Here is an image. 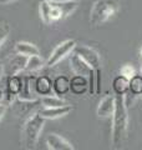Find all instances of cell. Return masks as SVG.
Masks as SVG:
<instances>
[{
	"label": "cell",
	"instance_id": "obj_1",
	"mask_svg": "<svg viewBox=\"0 0 142 150\" xmlns=\"http://www.w3.org/2000/svg\"><path fill=\"white\" fill-rule=\"evenodd\" d=\"M111 142L113 148H120L127 139L129 130V111L125 95H115V110L112 114Z\"/></svg>",
	"mask_w": 142,
	"mask_h": 150
},
{
	"label": "cell",
	"instance_id": "obj_2",
	"mask_svg": "<svg viewBox=\"0 0 142 150\" xmlns=\"http://www.w3.org/2000/svg\"><path fill=\"white\" fill-rule=\"evenodd\" d=\"M77 8V1H47L40 0L39 14L47 25L65 20Z\"/></svg>",
	"mask_w": 142,
	"mask_h": 150
},
{
	"label": "cell",
	"instance_id": "obj_3",
	"mask_svg": "<svg viewBox=\"0 0 142 150\" xmlns=\"http://www.w3.org/2000/svg\"><path fill=\"white\" fill-rule=\"evenodd\" d=\"M44 124H45V119L39 112H35V114H32L31 116L27 118L21 130V145L24 149L30 150L36 146L41 130L44 128Z\"/></svg>",
	"mask_w": 142,
	"mask_h": 150
},
{
	"label": "cell",
	"instance_id": "obj_4",
	"mask_svg": "<svg viewBox=\"0 0 142 150\" xmlns=\"http://www.w3.org/2000/svg\"><path fill=\"white\" fill-rule=\"evenodd\" d=\"M120 10L118 0H96L90 11V23L93 26L102 25L112 19Z\"/></svg>",
	"mask_w": 142,
	"mask_h": 150
},
{
	"label": "cell",
	"instance_id": "obj_5",
	"mask_svg": "<svg viewBox=\"0 0 142 150\" xmlns=\"http://www.w3.org/2000/svg\"><path fill=\"white\" fill-rule=\"evenodd\" d=\"M10 104L13 105V111L15 112V115L18 116H31L32 114L39 111L41 108V101L40 99H35V100H24V99H19L15 98Z\"/></svg>",
	"mask_w": 142,
	"mask_h": 150
},
{
	"label": "cell",
	"instance_id": "obj_6",
	"mask_svg": "<svg viewBox=\"0 0 142 150\" xmlns=\"http://www.w3.org/2000/svg\"><path fill=\"white\" fill-rule=\"evenodd\" d=\"M76 45H77V43H76V40L75 39H67V40L63 41V43H60L54 49L53 53H51L49 60L46 62V65L47 67H50V68L58 65L61 60L65 59L66 56L72 53Z\"/></svg>",
	"mask_w": 142,
	"mask_h": 150
},
{
	"label": "cell",
	"instance_id": "obj_7",
	"mask_svg": "<svg viewBox=\"0 0 142 150\" xmlns=\"http://www.w3.org/2000/svg\"><path fill=\"white\" fill-rule=\"evenodd\" d=\"M72 53L82 58L92 69L101 68V56L93 48H90L86 45H76Z\"/></svg>",
	"mask_w": 142,
	"mask_h": 150
},
{
	"label": "cell",
	"instance_id": "obj_8",
	"mask_svg": "<svg viewBox=\"0 0 142 150\" xmlns=\"http://www.w3.org/2000/svg\"><path fill=\"white\" fill-rule=\"evenodd\" d=\"M27 62V56L21 55V54H16L14 55L13 58L6 63V65L4 67V70H5V75L10 76V75H16L20 74L22 70H25V65Z\"/></svg>",
	"mask_w": 142,
	"mask_h": 150
},
{
	"label": "cell",
	"instance_id": "obj_9",
	"mask_svg": "<svg viewBox=\"0 0 142 150\" xmlns=\"http://www.w3.org/2000/svg\"><path fill=\"white\" fill-rule=\"evenodd\" d=\"M71 110H72V108L67 104V105L56 106V108H42L41 106L37 112L45 120H54V119H59V118H63V116L67 115Z\"/></svg>",
	"mask_w": 142,
	"mask_h": 150
},
{
	"label": "cell",
	"instance_id": "obj_10",
	"mask_svg": "<svg viewBox=\"0 0 142 150\" xmlns=\"http://www.w3.org/2000/svg\"><path fill=\"white\" fill-rule=\"evenodd\" d=\"M115 110V95H106L103 96L101 101L98 103L96 114L98 118H111Z\"/></svg>",
	"mask_w": 142,
	"mask_h": 150
},
{
	"label": "cell",
	"instance_id": "obj_11",
	"mask_svg": "<svg viewBox=\"0 0 142 150\" xmlns=\"http://www.w3.org/2000/svg\"><path fill=\"white\" fill-rule=\"evenodd\" d=\"M70 67L71 70L76 75H84V76H89V74L92 71V68L85 62L82 58H80L77 54L72 53L70 58Z\"/></svg>",
	"mask_w": 142,
	"mask_h": 150
},
{
	"label": "cell",
	"instance_id": "obj_12",
	"mask_svg": "<svg viewBox=\"0 0 142 150\" xmlns=\"http://www.w3.org/2000/svg\"><path fill=\"white\" fill-rule=\"evenodd\" d=\"M46 145L50 150H74L72 144L58 134H50L46 138Z\"/></svg>",
	"mask_w": 142,
	"mask_h": 150
},
{
	"label": "cell",
	"instance_id": "obj_13",
	"mask_svg": "<svg viewBox=\"0 0 142 150\" xmlns=\"http://www.w3.org/2000/svg\"><path fill=\"white\" fill-rule=\"evenodd\" d=\"M35 93L37 96H46L50 95L53 91V81L49 76L46 75H40V76H35L34 80Z\"/></svg>",
	"mask_w": 142,
	"mask_h": 150
},
{
	"label": "cell",
	"instance_id": "obj_14",
	"mask_svg": "<svg viewBox=\"0 0 142 150\" xmlns=\"http://www.w3.org/2000/svg\"><path fill=\"white\" fill-rule=\"evenodd\" d=\"M70 90L75 95H82L89 90V81L87 76L84 75H76L70 79Z\"/></svg>",
	"mask_w": 142,
	"mask_h": 150
},
{
	"label": "cell",
	"instance_id": "obj_15",
	"mask_svg": "<svg viewBox=\"0 0 142 150\" xmlns=\"http://www.w3.org/2000/svg\"><path fill=\"white\" fill-rule=\"evenodd\" d=\"M53 91L55 95L63 96L70 91V79L65 75H59L53 80Z\"/></svg>",
	"mask_w": 142,
	"mask_h": 150
},
{
	"label": "cell",
	"instance_id": "obj_16",
	"mask_svg": "<svg viewBox=\"0 0 142 150\" xmlns=\"http://www.w3.org/2000/svg\"><path fill=\"white\" fill-rule=\"evenodd\" d=\"M21 86H22V76H20L19 74L8 76V88H9V94H10L11 101L15 98H18L19 93L21 90Z\"/></svg>",
	"mask_w": 142,
	"mask_h": 150
},
{
	"label": "cell",
	"instance_id": "obj_17",
	"mask_svg": "<svg viewBox=\"0 0 142 150\" xmlns=\"http://www.w3.org/2000/svg\"><path fill=\"white\" fill-rule=\"evenodd\" d=\"M129 85H130V79L121 74L117 75L112 80V89L116 95H126L129 93Z\"/></svg>",
	"mask_w": 142,
	"mask_h": 150
},
{
	"label": "cell",
	"instance_id": "obj_18",
	"mask_svg": "<svg viewBox=\"0 0 142 150\" xmlns=\"http://www.w3.org/2000/svg\"><path fill=\"white\" fill-rule=\"evenodd\" d=\"M15 50L16 53L25 55V56H32V55H40V50L36 45L27 43V41H19L15 45Z\"/></svg>",
	"mask_w": 142,
	"mask_h": 150
},
{
	"label": "cell",
	"instance_id": "obj_19",
	"mask_svg": "<svg viewBox=\"0 0 142 150\" xmlns=\"http://www.w3.org/2000/svg\"><path fill=\"white\" fill-rule=\"evenodd\" d=\"M40 101H41V106L42 108H56V106H64V105H67L63 98L59 96V95H46V96H41L40 98Z\"/></svg>",
	"mask_w": 142,
	"mask_h": 150
},
{
	"label": "cell",
	"instance_id": "obj_20",
	"mask_svg": "<svg viewBox=\"0 0 142 150\" xmlns=\"http://www.w3.org/2000/svg\"><path fill=\"white\" fill-rule=\"evenodd\" d=\"M44 65H46V63L44 62V59L41 58L40 55H32L27 58V62L25 65V70L26 71H39L40 69L44 68Z\"/></svg>",
	"mask_w": 142,
	"mask_h": 150
},
{
	"label": "cell",
	"instance_id": "obj_21",
	"mask_svg": "<svg viewBox=\"0 0 142 150\" xmlns=\"http://www.w3.org/2000/svg\"><path fill=\"white\" fill-rule=\"evenodd\" d=\"M0 103H5L8 105L11 103V98L8 88V75L5 74L0 75Z\"/></svg>",
	"mask_w": 142,
	"mask_h": 150
},
{
	"label": "cell",
	"instance_id": "obj_22",
	"mask_svg": "<svg viewBox=\"0 0 142 150\" xmlns=\"http://www.w3.org/2000/svg\"><path fill=\"white\" fill-rule=\"evenodd\" d=\"M129 93L132 95H142V74H135L130 78Z\"/></svg>",
	"mask_w": 142,
	"mask_h": 150
},
{
	"label": "cell",
	"instance_id": "obj_23",
	"mask_svg": "<svg viewBox=\"0 0 142 150\" xmlns=\"http://www.w3.org/2000/svg\"><path fill=\"white\" fill-rule=\"evenodd\" d=\"M87 81H89V94L90 95H97L96 94V73H95V69H92V71L87 76Z\"/></svg>",
	"mask_w": 142,
	"mask_h": 150
},
{
	"label": "cell",
	"instance_id": "obj_24",
	"mask_svg": "<svg viewBox=\"0 0 142 150\" xmlns=\"http://www.w3.org/2000/svg\"><path fill=\"white\" fill-rule=\"evenodd\" d=\"M9 33H10V28L6 24H0V46L5 43V40L9 36Z\"/></svg>",
	"mask_w": 142,
	"mask_h": 150
},
{
	"label": "cell",
	"instance_id": "obj_25",
	"mask_svg": "<svg viewBox=\"0 0 142 150\" xmlns=\"http://www.w3.org/2000/svg\"><path fill=\"white\" fill-rule=\"evenodd\" d=\"M120 74L130 79L131 76H134V75L136 74V70H135L134 67H131V65L126 64V65H124V67H121V69H120Z\"/></svg>",
	"mask_w": 142,
	"mask_h": 150
},
{
	"label": "cell",
	"instance_id": "obj_26",
	"mask_svg": "<svg viewBox=\"0 0 142 150\" xmlns=\"http://www.w3.org/2000/svg\"><path fill=\"white\" fill-rule=\"evenodd\" d=\"M95 73H96V94H98L101 91V69H95Z\"/></svg>",
	"mask_w": 142,
	"mask_h": 150
},
{
	"label": "cell",
	"instance_id": "obj_27",
	"mask_svg": "<svg viewBox=\"0 0 142 150\" xmlns=\"http://www.w3.org/2000/svg\"><path fill=\"white\" fill-rule=\"evenodd\" d=\"M6 110H8V104H5V103H0V120H1L3 116L5 115Z\"/></svg>",
	"mask_w": 142,
	"mask_h": 150
},
{
	"label": "cell",
	"instance_id": "obj_28",
	"mask_svg": "<svg viewBox=\"0 0 142 150\" xmlns=\"http://www.w3.org/2000/svg\"><path fill=\"white\" fill-rule=\"evenodd\" d=\"M13 1H15V0H0V4H10Z\"/></svg>",
	"mask_w": 142,
	"mask_h": 150
},
{
	"label": "cell",
	"instance_id": "obj_29",
	"mask_svg": "<svg viewBox=\"0 0 142 150\" xmlns=\"http://www.w3.org/2000/svg\"><path fill=\"white\" fill-rule=\"evenodd\" d=\"M47 1H80V0H47Z\"/></svg>",
	"mask_w": 142,
	"mask_h": 150
},
{
	"label": "cell",
	"instance_id": "obj_30",
	"mask_svg": "<svg viewBox=\"0 0 142 150\" xmlns=\"http://www.w3.org/2000/svg\"><path fill=\"white\" fill-rule=\"evenodd\" d=\"M141 74H142V67H141Z\"/></svg>",
	"mask_w": 142,
	"mask_h": 150
},
{
	"label": "cell",
	"instance_id": "obj_31",
	"mask_svg": "<svg viewBox=\"0 0 142 150\" xmlns=\"http://www.w3.org/2000/svg\"><path fill=\"white\" fill-rule=\"evenodd\" d=\"M141 55H142V48H141Z\"/></svg>",
	"mask_w": 142,
	"mask_h": 150
},
{
	"label": "cell",
	"instance_id": "obj_32",
	"mask_svg": "<svg viewBox=\"0 0 142 150\" xmlns=\"http://www.w3.org/2000/svg\"><path fill=\"white\" fill-rule=\"evenodd\" d=\"M141 96H142V95H141Z\"/></svg>",
	"mask_w": 142,
	"mask_h": 150
}]
</instances>
